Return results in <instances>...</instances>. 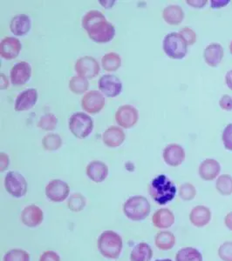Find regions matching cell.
Segmentation results:
<instances>
[{"instance_id": "obj_1", "label": "cell", "mask_w": 232, "mask_h": 261, "mask_svg": "<svg viewBox=\"0 0 232 261\" xmlns=\"http://www.w3.org/2000/svg\"><path fill=\"white\" fill-rule=\"evenodd\" d=\"M82 27L92 41L103 44L110 42L115 35V28L99 11L92 10L82 18Z\"/></svg>"}, {"instance_id": "obj_2", "label": "cell", "mask_w": 232, "mask_h": 261, "mask_svg": "<svg viewBox=\"0 0 232 261\" xmlns=\"http://www.w3.org/2000/svg\"><path fill=\"white\" fill-rule=\"evenodd\" d=\"M149 194L159 205L172 201L176 194V187L166 175L155 177L149 186Z\"/></svg>"}, {"instance_id": "obj_3", "label": "cell", "mask_w": 232, "mask_h": 261, "mask_svg": "<svg viewBox=\"0 0 232 261\" xmlns=\"http://www.w3.org/2000/svg\"><path fill=\"white\" fill-rule=\"evenodd\" d=\"M98 249L102 256L115 259L122 250V239L113 231H105L98 239Z\"/></svg>"}, {"instance_id": "obj_4", "label": "cell", "mask_w": 232, "mask_h": 261, "mask_svg": "<svg viewBox=\"0 0 232 261\" xmlns=\"http://www.w3.org/2000/svg\"><path fill=\"white\" fill-rule=\"evenodd\" d=\"M123 212L129 220L141 221L149 216L150 204L143 196H133L123 205Z\"/></svg>"}, {"instance_id": "obj_5", "label": "cell", "mask_w": 232, "mask_h": 261, "mask_svg": "<svg viewBox=\"0 0 232 261\" xmlns=\"http://www.w3.org/2000/svg\"><path fill=\"white\" fill-rule=\"evenodd\" d=\"M163 48L170 59L182 60L187 54L188 44L180 33H172L165 36Z\"/></svg>"}, {"instance_id": "obj_6", "label": "cell", "mask_w": 232, "mask_h": 261, "mask_svg": "<svg viewBox=\"0 0 232 261\" xmlns=\"http://www.w3.org/2000/svg\"><path fill=\"white\" fill-rule=\"evenodd\" d=\"M69 129L76 138L83 140L92 133L94 121L86 113H74L69 119Z\"/></svg>"}, {"instance_id": "obj_7", "label": "cell", "mask_w": 232, "mask_h": 261, "mask_svg": "<svg viewBox=\"0 0 232 261\" xmlns=\"http://www.w3.org/2000/svg\"><path fill=\"white\" fill-rule=\"evenodd\" d=\"M6 191L16 198H21L27 194V182L24 176L17 172H9L5 178Z\"/></svg>"}, {"instance_id": "obj_8", "label": "cell", "mask_w": 232, "mask_h": 261, "mask_svg": "<svg viewBox=\"0 0 232 261\" xmlns=\"http://www.w3.org/2000/svg\"><path fill=\"white\" fill-rule=\"evenodd\" d=\"M100 65L98 61L90 56H84L80 58L75 63V71L79 76L92 79L100 73Z\"/></svg>"}, {"instance_id": "obj_9", "label": "cell", "mask_w": 232, "mask_h": 261, "mask_svg": "<svg viewBox=\"0 0 232 261\" xmlns=\"http://www.w3.org/2000/svg\"><path fill=\"white\" fill-rule=\"evenodd\" d=\"M139 119V113L135 107L130 105H124L118 108L115 113V120L122 127L131 128L135 125Z\"/></svg>"}, {"instance_id": "obj_10", "label": "cell", "mask_w": 232, "mask_h": 261, "mask_svg": "<svg viewBox=\"0 0 232 261\" xmlns=\"http://www.w3.org/2000/svg\"><path fill=\"white\" fill-rule=\"evenodd\" d=\"M99 89L108 98H114L121 94L122 84L115 75H103L99 81Z\"/></svg>"}, {"instance_id": "obj_11", "label": "cell", "mask_w": 232, "mask_h": 261, "mask_svg": "<svg viewBox=\"0 0 232 261\" xmlns=\"http://www.w3.org/2000/svg\"><path fill=\"white\" fill-rule=\"evenodd\" d=\"M69 192L68 185L60 179L50 181L45 187V195L51 201H64L68 197Z\"/></svg>"}, {"instance_id": "obj_12", "label": "cell", "mask_w": 232, "mask_h": 261, "mask_svg": "<svg viewBox=\"0 0 232 261\" xmlns=\"http://www.w3.org/2000/svg\"><path fill=\"white\" fill-rule=\"evenodd\" d=\"M104 96L98 91L86 92L81 99V107L86 113L91 114L100 113L104 108Z\"/></svg>"}, {"instance_id": "obj_13", "label": "cell", "mask_w": 232, "mask_h": 261, "mask_svg": "<svg viewBox=\"0 0 232 261\" xmlns=\"http://www.w3.org/2000/svg\"><path fill=\"white\" fill-rule=\"evenodd\" d=\"M32 76V66L29 63L21 61L16 64L10 72L11 81L14 86H22L27 83Z\"/></svg>"}, {"instance_id": "obj_14", "label": "cell", "mask_w": 232, "mask_h": 261, "mask_svg": "<svg viewBox=\"0 0 232 261\" xmlns=\"http://www.w3.org/2000/svg\"><path fill=\"white\" fill-rule=\"evenodd\" d=\"M21 43L18 39L13 37H6L0 44V55L6 60L16 59L20 53Z\"/></svg>"}, {"instance_id": "obj_15", "label": "cell", "mask_w": 232, "mask_h": 261, "mask_svg": "<svg viewBox=\"0 0 232 261\" xmlns=\"http://www.w3.org/2000/svg\"><path fill=\"white\" fill-rule=\"evenodd\" d=\"M164 160L169 166H180L185 160L184 149L177 144H170L164 148Z\"/></svg>"}, {"instance_id": "obj_16", "label": "cell", "mask_w": 232, "mask_h": 261, "mask_svg": "<svg viewBox=\"0 0 232 261\" xmlns=\"http://www.w3.org/2000/svg\"><path fill=\"white\" fill-rule=\"evenodd\" d=\"M43 212L35 205H30L25 208L21 214V220L25 226L28 227H37L43 221Z\"/></svg>"}, {"instance_id": "obj_17", "label": "cell", "mask_w": 232, "mask_h": 261, "mask_svg": "<svg viewBox=\"0 0 232 261\" xmlns=\"http://www.w3.org/2000/svg\"><path fill=\"white\" fill-rule=\"evenodd\" d=\"M38 100L37 90L27 89L17 97L15 101V111L24 112L32 109Z\"/></svg>"}, {"instance_id": "obj_18", "label": "cell", "mask_w": 232, "mask_h": 261, "mask_svg": "<svg viewBox=\"0 0 232 261\" xmlns=\"http://www.w3.org/2000/svg\"><path fill=\"white\" fill-rule=\"evenodd\" d=\"M126 139L125 133L122 128L113 125L107 128L102 135V140L106 146L112 148H115L122 146Z\"/></svg>"}, {"instance_id": "obj_19", "label": "cell", "mask_w": 232, "mask_h": 261, "mask_svg": "<svg viewBox=\"0 0 232 261\" xmlns=\"http://www.w3.org/2000/svg\"><path fill=\"white\" fill-rule=\"evenodd\" d=\"M86 175L96 183H101L108 175V167L106 164L100 161H94L86 166Z\"/></svg>"}, {"instance_id": "obj_20", "label": "cell", "mask_w": 232, "mask_h": 261, "mask_svg": "<svg viewBox=\"0 0 232 261\" xmlns=\"http://www.w3.org/2000/svg\"><path fill=\"white\" fill-rule=\"evenodd\" d=\"M212 220V212L206 206L197 205L191 210L190 220L197 227H203L207 226Z\"/></svg>"}, {"instance_id": "obj_21", "label": "cell", "mask_w": 232, "mask_h": 261, "mask_svg": "<svg viewBox=\"0 0 232 261\" xmlns=\"http://www.w3.org/2000/svg\"><path fill=\"white\" fill-rule=\"evenodd\" d=\"M220 164L213 159L202 161L199 166V175L204 180H213L220 173Z\"/></svg>"}, {"instance_id": "obj_22", "label": "cell", "mask_w": 232, "mask_h": 261, "mask_svg": "<svg viewBox=\"0 0 232 261\" xmlns=\"http://www.w3.org/2000/svg\"><path fill=\"white\" fill-rule=\"evenodd\" d=\"M203 58L207 65L216 67L223 60V49L222 45L217 43H212L203 51Z\"/></svg>"}, {"instance_id": "obj_23", "label": "cell", "mask_w": 232, "mask_h": 261, "mask_svg": "<svg viewBox=\"0 0 232 261\" xmlns=\"http://www.w3.org/2000/svg\"><path fill=\"white\" fill-rule=\"evenodd\" d=\"M32 22L28 16L26 14H18L14 16L11 21L10 28L12 33L16 36H24L29 33Z\"/></svg>"}, {"instance_id": "obj_24", "label": "cell", "mask_w": 232, "mask_h": 261, "mask_svg": "<svg viewBox=\"0 0 232 261\" xmlns=\"http://www.w3.org/2000/svg\"><path fill=\"white\" fill-rule=\"evenodd\" d=\"M152 222L157 228H170L175 223V216L170 209L161 208L154 214L152 218Z\"/></svg>"}, {"instance_id": "obj_25", "label": "cell", "mask_w": 232, "mask_h": 261, "mask_svg": "<svg viewBox=\"0 0 232 261\" xmlns=\"http://www.w3.org/2000/svg\"><path fill=\"white\" fill-rule=\"evenodd\" d=\"M163 18L167 24L170 25H178L184 18V12L182 7L176 5L167 6L163 12Z\"/></svg>"}, {"instance_id": "obj_26", "label": "cell", "mask_w": 232, "mask_h": 261, "mask_svg": "<svg viewBox=\"0 0 232 261\" xmlns=\"http://www.w3.org/2000/svg\"><path fill=\"white\" fill-rule=\"evenodd\" d=\"M153 257L151 247L147 243H140L134 246L130 254L131 261H150Z\"/></svg>"}, {"instance_id": "obj_27", "label": "cell", "mask_w": 232, "mask_h": 261, "mask_svg": "<svg viewBox=\"0 0 232 261\" xmlns=\"http://www.w3.org/2000/svg\"><path fill=\"white\" fill-rule=\"evenodd\" d=\"M155 245L159 249L167 251L172 249L176 244V237L170 231H160L155 236Z\"/></svg>"}, {"instance_id": "obj_28", "label": "cell", "mask_w": 232, "mask_h": 261, "mask_svg": "<svg viewBox=\"0 0 232 261\" xmlns=\"http://www.w3.org/2000/svg\"><path fill=\"white\" fill-rule=\"evenodd\" d=\"M101 65L105 71H117L122 65V58L115 53H109L103 56L101 60Z\"/></svg>"}, {"instance_id": "obj_29", "label": "cell", "mask_w": 232, "mask_h": 261, "mask_svg": "<svg viewBox=\"0 0 232 261\" xmlns=\"http://www.w3.org/2000/svg\"><path fill=\"white\" fill-rule=\"evenodd\" d=\"M176 261H202V256L196 248L184 247L176 253Z\"/></svg>"}, {"instance_id": "obj_30", "label": "cell", "mask_w": 232, "mask_h": 261, "mask_svg": "<svg viewBox=\"0 0 232 261\" xmlns=\"http://www.w3.org/2000/svg\"><path fill=\"white\" fill-rule=\"evenodd\" d=\"M89 87V82L86 77L75 76L69 81V88L75 94H83Z\"/></svg>"}, {"instance_id": "obj_31", "label": "cell", "mask_w": 232, "mask_h": 261, "mask_svg": "<svg viewBox=\"0 0 232 261\" xmlns=\"http://www.w3.org/2000/svg\"><path fill=\"white\" fill-rule=\"evenodd\" d=\"M217 192L223 196L232 194V177L229 174L219 176L216 183Z\"/></svg>"}, {"instance_id": "obj_32", "label": "cell", "mask_w": 232, "mask_h": 261, "mask_svg": "<svg viewBox=\"0 0 232 261\" xmlns=\"http://www.w3.org/2000/svg\"><path fill=\"white\" fill-rule=\"evenodd\" d=\"M42 146L47 151H57L62 146V140L57 134H49L42 140Z\"/></svg>"}, {"instance_id": "obj_33", "label": "cell", "mask_w": 232, "mask_h": 261, "mask_svg": "<svg viewBox=\"0 0 232 261\" xmlns=\"http://www.w3.org/2000/svg\"><path fill=\"white\" fill-rule=\"evenodd\" d=\"M68 208L71 211L81 212L83 210L85 205H86V199L81 193H75L70 197L68 202H67Z\"/></svg>"}, {"instance_id": "obj_34", "label": "cell", "mask_w": 232, "mask_h": 261, "mask_svg": "<svg viewBox=\"0 0 232 261\" xmlns=\"http://www.w3.org/2000/svg\"><path fill=\"white\" fill-rule=\"evenodd\" d=\"M58 119L53 113H47L39 119L38 126L44 130H53L56 128Z\"/></svg>"}, {"instance_id": "obj_35", "label": "cell", "mask_w": 232, "mask_h": 261, "mask_svg": "<svg viewBox=\"0 0 232 261\" xmlns=\"http://www.w3.org/2000/svg\"><path fill=\"white\" fill-rule=\"evenodd\" d=\"M4 261H30V256L24 250L12 249L6 252Z\"/></svg>"}, {"instance_id": "obj_36", "label": "cell", "mask_w": 232, "mask_h": 261, "mask_svg": "<svg viewBox=\"0 0 232 261\" xmlns=\"http://www.w3.org/2000/svg\"><path fill=\"white\" fill-rule=\"evenodd\" d=\"M197 195V190L191 183H184L179 188V196L185 201H190L195 199Z\"/></svg>"}, {"instance_id": "obj_37", "label": "cell", "mask_w": 232, "mask_h": 261, "mask_svg": "<svg viewBox=\"0 0 232 261\" xmlns=\"http://www.w3.org/2000/svg\"><path fill=\"white\" fill-rule=\"evenodd\" d=\"M218 256L223 261H232V241H227L221 245Z\"/></svg>"}, {"instance_id": "obj_38", "label": "cell", "mask_w": 232, "mask_h": 261, "mask_svg": "<svg viewBox=\"0 0 232 261\" xmlns=\"http://www.w3.org/2000/svg\"><path fill=\"white\" fill-rule=\"evenodd\" d=\"M180 34L182 36L185 41L187 42L188 45H192L197 41V34L191 28L183 27L180 30Z\"/></svg>"}, {"instance_id": "obj_39", "label": "cell", "mask_w": 232, "mask_h": 261, "mask_svg": "<svg viewBox=\"0 0 232 261\" xmlns=\"http://www.w3.org/2000/svg\"><path fill=\"white\" fill-rule=\"evenodd\" d=\"M222 140L225 148L232 151V124H229L224 128L222 134Z\"/></svg>"}, {"instance_id": "obj_40", "label": "cell", "mask_w": 232, "mask_h": 261, "mask_svg": "<svg viewBox=\"0 0 232 261\" xmlns=\"http://www.w3.org/2000/svg\"><path fill=\"white\" fill-rule=\"evenodd\" d=\"M220 107L224 111H232V98L229 95H223L219 101Z\"/></svg>"}, {"instance_id": "obj_41", "label": "cell", "mask_w": 232, "mask_h": 261, "mask_svg": "<svg viewBox=\"0 0 232 261\" xmlns=\"http://www.w3.org/2000/svg\"><path fill=\"white\" fill-rule=\"evenodd\" d=\"M39 261H60V256L53 251L45 252L39 258Z\"/></svg>"}, {"instance_id": "obj_42", "label": "cell", "mask_w": 232, "mask_h": 261, "mask_svg": "<svg viewBox=\"0 0 232 261\" xmlns=\"http://www.w3.org/2000/svg\"><path fill=\"white\" fill-rule=\"evenodd\" d=\"M9 157L8 155L5 152H1L0 154V166H1V172H4L5 170L9 166Z\"/></svg>"}, {"instance_id": "obj_43", "label": "cell", "mask_w": 232, "mask_h": 261, "mask_svg": "<svg viewBox=\"0 0 232 261\" xmlns=\"http://www.w3.org/2000/svg\"><path fill=\"white\" fill-rule=\"evenodd\" d=\"M208 3V1L206 0H200V1H193V0H188L187 4L190 6L196 7V8H202L203 6H206V4Z\"/></svg>"}, {"instance_id": "obj_44", "label": "cell", "mask_w": 232, "mask_h": 261, "mask_svg": "<svg viewBox=\"0 0 232 261\" xmlns=\"http://www.w3.org/2000/svg\"><path fill=\"white\" fill-rule=\"evenodd\" d=\"M229 3V1H215V0H213V1H212V7L214 9H217V8H221L223 6H226Z\"/></svg>"}, {"instance_id": "obj_45", "label": "cell", "mask_w": 232, "mask_h": 261, "mask_svg": "<svg viewBox=\"0 0 232 261\" xmlns=\"http://www.w3.org/2000/svg\"><path fill=\"white\" fill-rule=\"evenodd\" d=\"M224 224H225L227 228L232 231V212L229 213V214H227L226 216H225Z\"/></svg>"}, {"instance_id": "obj_46", "label": "cell", "mask_w": 232, "mask_h": 261, "mask_svg": "<svg viewBox=\"0 0 232 261\" xmlns=\"http://www.w3.org/2000/svg\"><path fill=\"white\" fill-rule=\"evenodd\" d=\"M1 89H7L8 88V86H9V81H8V79L6 77V75L4 74V73H1Z\"/></svg>"}, {"instance_id": "obj_47", "label": "cell", "mask_w": 232, "mask_h": 261, "mask_svg": "<svg viewBox=\"0 0 232 261\" xmlns=\"http://www.w3.org/2000/svg\"><path fill=\"white\" fill-rule=\"evenodd\" d=\"M225 82H226L227 86L229 87V89L232 91V70L227 72L226 76H225Z\"/></svg>"}, {"instance_id": "obj_48", "label": "cell", "mask_w": 232, "mask_h": 261, "mask_svg": "<svg viewBox=\"0 0 232 261\" xmlns=\"http://www.w3.org/2000/svg\"><path fill=\"white\" fill-rule=\"evenodd\" d=\"M101 6H104L106 8H110L115 3V1H100Z\"/></svg>"}, {"instance_id": "obj_49", "label": "cell", "mask_w": 232, "mask_h": 261, "mask_svg": "<svg viewBox=\"0 0 232 261\" xmlns=\"http://www.w3.org/2000/svg\"><path fill=\"white\" fill-rule=\"evenodd\" d=\"M155 261H172L170 258H165V259H156Z\"/></svg>"}, {"instance_id": "obj_50", "label": "cell", "mask_w": 232, "mask_h": 261, "mask_svg": "<svg viewBox=\"0 0 232 261\" xmlns=\"http://www.w3.org/2000/svg\"><path fill=\"white\" fill-rule=\"evenodd\" d=\"M229 50H230V54H232V41L230 43V45H229Z\"/></svg>"}]
</instances>
